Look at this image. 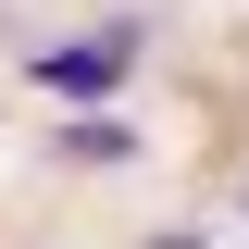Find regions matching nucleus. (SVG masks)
Returning <instances> with one entry per match:
<instances>
[{
    "label": "nucleus",
    "mask_w": 249,
    "mask_h": 249,
    "mask_svg": "<svg viewBox=\"0 0 249 249\" xmlns=\"http://www.w3.org/2000/svg\"><path fill=\"white\" fill-rule=\"evenodd\" d=\"M124 62H137V25H100V37H62V50H37L25 75H37L50 100H112V88H124Z\"/></svg>",
    "instance_id": "nucleus-1"
},
{
    "label": "nucleus",
    "mask_w": 249,
    "mask_h": 249,
    "mask_svg": "<svg viewBox=\"0 0 249 249\" xmlns=\"http://www.w3.org/2000/svg\"><path fill=\"white\" fill-rule=\"evenodd\" d=\"M50 150H62V162H137V124H112V112H75Z\"/></svg>",
    "instance_id": "nucleus-2"
},
{
    "label": "nucleus",
    "mask_w": 249,
    "mask_h": 249,
    "mask_svg": "<svg viewBox=\"0 0 249 249\" xmlns=\"http://www.w3.org/2000/svg\"><path fill=\"white\" fill-rule=\"evenodd\" d=\"M150 249H212V237H187V224H175V237H150Z\"/></svg>",
    "instance_id": "nucleus-3"
}]
</instances>
